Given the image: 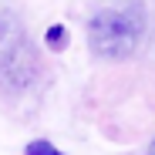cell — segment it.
Here are the masks:
<instances>
[{
	"instance_id": "cell-1",
	"label": "cell",
	"mask_w": 155,
	"mask_h": 155,
	"mask_svg": "<svg viewBox=\"0 0 155 155\" xmlns=\"http://www.w3.org/2000/svg\"><path fill=\"white\" fill-rule=\"evenodd\" d=\"M145 34V4L125 0V4L105 7L88 20V44L98 58L125 61L135 54Z\"/></svg>"
},
{
	"instance_id": "cell-2",
	"label": "cell",
	"mask_w": 155,
	"mask_h": 155,
	"mask_svg": "<svg viewBox=\"0 0 155 155\" xmlns=\"http://www.w3.org/2000/svg\"><path fill=\"white\" fill-rule=\"evenodd\" d=\"M27 155H64L61 148H54L51 142H44V138H37V142H31L27 145Z\"/></svg>"
},
{
	"instance_id": "cell-3",
	"label": "cell",
	"mask_w": 155,
	"mask_h": 155,
	"mask_svg": "<svg viewBox=\"0 0 155 155\" xmlns=\"http://www.w3.org/2000/svg\"><path fill=\"white\" fill-rule=\"evenodd\" d=\"M47 41L54 44V47H64V41H68V37H64V27H58V31H51V34H47Z\"/></svg>"
},
{
	"instance_id": "cell-4",
	"label": "cell",
	"mask_w": 155,
	"mask_h": 155,
	"mask_svg": "<svg viewBox=\"0 0 155 155\" xmlns=\"http://www.w3.org/2000/svg\"><path fill=\"white\" fill-rule=\"evenodd\" d=\"M148 155H155V142H152V145H148Z\"/></svg>"
}]
</instances>
